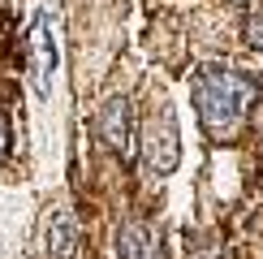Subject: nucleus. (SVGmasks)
I'll list each match as a JSON object with an SVG mask.
<instances>
[{"label": "nucleus", "mask_w": 263, "mask_h": 259, "mask_svg": "<svg viewBox=\"0 0 263 259\" xmlns=\"http://www.w3.org/2000/svg\"><path fill=\"white\" fill-rule=\"evenodd\" d=\"M246 43L250 48H263V0H255L246 13Z\"/></svg>", "instance_id": "7"}, {"label": "nucleus", "mask_w": 263, "mask_h": 259, "mask_svg": "<svg viewBox=\"0 0 263 259\" xmlns=\"http://www.w3.org/2000/svg\"><path fill=\"white\" fill-rule=\"evenodd\" d=\"M95 130L112 151H129V100H108L95 113Z\"/></svg>", "instance_id": "5"}, {"label": "nucleus", "mask_w": 263, "mask_h": 259, "mask_svg": "<svg viewBox=\"0 0 263 259\" xmlns=\"http://www.w3.org/2000/svg\"><path fill=\"white\" fill-rule=\"evenodd\" d=\"M194 113L199 125L207 130L212 143H229V138L242 130L250 104L259 100V78H250L242 69H229V65H203L194 73Z\"/></svg>", "instance_id": "1"}, {"label": "nucleus", "mask_w": 263, "mask_h": 259, "mask_svg": "<svg viewBox=\"0 0 263 259\" xmlns=\"http://www.w3.org/2000/svg\"><path fill=\"white\" fill-rule=\"evenodd\" d=\"M181 160V138H177V117L173 108H156L147 130H142V169L151 177H168Z\"/></svg>", "instance_id": "2"}, {"label": "nucleus", "mask_w": 263, "mask_h": 259, "mask_svg": "<svg viewBox=\"0 0 263 259\" xmlns=\"http://www.w3.org/2000/svg\"><path fill=\"white\" fill-rule=\"evenodd\" d=\"M78 242H82L78 212L57 208L48 216V225H43V251H48V259H78Z\"/></svg>", "instance_id": "3"}, {"label": "nucleus", "mask_w": 263, "mask_h": 259, "mask_svg": "<svg viewBox=\"0 0 263 259\" xmlns=\"http://www.w3.org/2000/svg\"><path fill=\"white\" fill-rule=\"evenodd\" d=\"M5 156H9V117L0 113V164H5Z\"/></svg>", "instance_id": "8"}, {"label": "nucleus", "mask_w": 263, "mask_h": 259, "mask_svg": "<svg viewBox=\"0 0 263 259\" xmlns=\"http://www.w3.org/2000/svg\"><path fill=\"white\" fill-rule=\"evenodd\" d=\"M52 17L39 13L35 17V30H30V78H35V91L48 95L52 91V69H57V43L48 35Z\"/></svg>", "instance_id": "4"}, {"label": "nucleus", "mask_w": 263, "mask_h": 259, "mask_svg": "<svg viewBox=\"0 0 263 259\" xmlns=\"http://www.w3.org/2000/svg\"><path fill=\"white\" fill-rule=\"evenodd\" d=\"M117 246H121V259H164V251H160V233L151 229L147 220H129V225H121Z\"/></svg>", "instance_id": "6"}]
</instances>
